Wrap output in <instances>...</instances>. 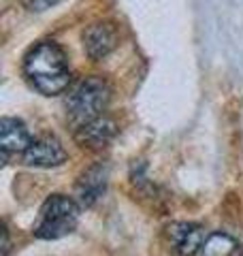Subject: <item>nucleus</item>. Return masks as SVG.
Returning <instances> with one entry per match:
<instances>
[{"mask_svg": "<svg viewBox=\"0 0 243 256\" xmlns=\"http://www.w3.org/2000/svg\"><path fill=\"white\" fill-rule=\"evenodd\" d=\"M24 73L30 86L45 96L62 94L70 84L66 54L54 41L34 45L24 58Z\"/></svg>", "mask_w": 243, "mask_h": 256, "instance_id": "obj_1", "label": "nucleus"}, {"mask_svg": "<svg viewBox=\"0 0 243 256\" xmlns=\"http://www.w3.org/2000/svg\"><path fill=\"white\" fill-rule=\"evenodd\" d=\"M111 100L109 84L102 77H86L79 82L66 96V114L68 120L77 128L90 122L94 118H100Z\"/></svg>", "mask_w": 243, "mask_h": 256, "instance_id": "obj_2", "label": "nucleus"}, {"mask_svg": "<svg viewBox=\"0 0 243 256\" xmlns=\"http://www.w3.org/2000/svg\"><path fill=\"white\" fill-rule=\"evenodd\" d=\"M81 205L70 196L54 194L43 203L34 224V237L38 239H62L75 230L79 222Z\"/></svg>", "mask_w": 243, "mask_h": 256, "instance_id": "obj_3", "label": "nucleus"}, {"mask_svg": "<svg viewBox=\"0 0 243 256\" xmlns=\"http://www.w3.org/2000/svg\"><path fill=\"white\" fill-rule=\"evenodd\" d=\"M22 160L26 166L52 169V166H60L66 162V150L56 137H40L30 143L28 150L22 154Z\"/></svg>", "mask_w": 243, "mask_h": 256, "instance_id": "obj_4", "label": "nucleus"}, {"mask_svg": "<svg viewBox=\"0 0 243 256\" xmlns=\"http://www.w3.org/2000/svg\"><path fill=\"white\" fill-rule=\"evenodd\" d=\"M120 45V32L111 22H96L84 32V52L88 58L102 60Z\"/></svg>", "mask_w": 243, "mask_h": 256, "instance_id": "obj_5", "label": "nucleus"}, {"mask_svg": "<svg viewBox=\"0 0 243 256\" xmlns=\"http://www.w3.org/2000/svg\"><path fill=\"white\" fill-rule=\"evenodd\" d=\"M109 182V166L107 164H94L90 166L77 182L75 188V201L81 207H92L96 201H100Z\"/></svg>", "mask_w": 243, "mask_h": 256, "instance_id": "obj_6", "label": "nucleus"}, {"mask_svg": "<svg viewBox=\"0 0 243 256\" xmlns=\"http://www.w3.org/2000/svg\"><path fill=\"white\" fill-rule=\"evenodd\" d=\"M168 242L173 244V248L182 256H194L196 252L202 250V244H205V230H202L198 224L192 222H175L168 226L166 230Z\"/></svg>", "mask_w": 243, "mask_h": 256, "instance_id": "obj_7", "label": "nucleus"}, {"mask_svg": "<svg viewBox=\"0 0 243 256\" xmlns=\"http://www.w3.org/2000/svg\"><path fill=\"white\" fill-rule=\"evenodd\" d=\"M32 143L26 124L18 118H2L0 120V148L4 158L11 154H24Z\"/></svg>", "mask_w": 243, "mask_h": 256, "instance_id": "obj_8", "label": "nucleus"}, {"mask_svg": "<svg viewBox=\"0 0 243 256\" xmlns=\"http://www.w3.org/2000/svg\"><path fill=\"white\" fill-rule=\"evenodd\" d=\"M113 134H116V122L100 116V118H94L90 122H86L84 126H79L75 137L84 148L98 150L102 146H107L113 139Z\"/></svg>", "mask_w": 243, "mask_h": 256, "instance_id": "obj_9", "label": "nucleus"}, {"mask_svg": "<svg viewBox=\"0 0 243 256\" xmlns=\"http://www.w3.org/2000/svg\"><path fill=\"white\" fill-rule=\"evenodd\" d=\"M234 248H237V242H234L230 235H226V233H214V235H209L205 239L200 254L202 256H230Z\"/></svg>", "mask_w": 243, "mask_h": 256, "instance_id": "obj_10", "label": "nucleus"}, {"mask_svg": "<svg viewBox=\"0 0 243 256\" xmlns=\"http://www.w3.org/2000/svg\"><path fill=\"white\" fill-rule=\"evenodd\" d=\"M60 0H24V6H26L28 11H47L52 9L54 4H58Z\"/></svg>", "mask_w": 243, "mask_h": 256, "instance_id": "obj_11", "label": "nucleus"}, {"mask_svg": "<svg viewBox=\"0 0 243 256\" xmlns=\"http://www.w3.org/2000/svg\"><path fill=\"white\" fill-rule=\"evenodd\" d=\"M2 237H4L2 239V256H6V252H9V230L6 228L2 230Z\"/></svg>", "mask_w": 243, "mask_h": 256, "instance_id": "obj_12", "label": "nucleus"}, {"mask_svg": "<svg viewBox=\"0 0 243 256\" xmlns=\"http://www.w3.org/2000/svg\"><path fill=\"white\" fill-rule=\"evenodd\" d=\"M230 256H243V246H237V248H234Z\"/></svg>", "mask_w": 243, "mask_h": 256, "instance_id": "obj_13", "label": "nucleus"}]
</instances>
